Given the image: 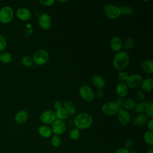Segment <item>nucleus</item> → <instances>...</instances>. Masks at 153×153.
Returning a JSON list of instances; mask_svg holds the SVG:
<instances>
[{"label": "nucleus", "mask_w": 153, "mask_h": 153, "mask_svg": "<svg viewBox=\"0 0 153 153\" xmlns=\"http://www.w3.org/2000/svg\"><path fill=\"white\" fill-rule=\"evenodd\" d=\"M135 8L132 6H124L120 8L121 15L131 16L134 13Z\"/></svg>", "instance_id": "obj_25"}, {"label": "nucleus", "mask_w": 153, "mask_h": 153, "mask_svg": "<svg viewBox=\"0 0 153 153\" xmlns=\"http://www.w3.org/2000/svg\"><path fill=\"white\" fill-rule=\"evenodd\" d=\"M128 76V75L127 74V73L123 71H121L118 73V78L121 82L126 81Z\"/></svg>", "instance_id": "obj_35"}, {"label": "nucleus", "mask_w": 153, "mask_h": 153, "mask_svg": "<svg viewBox=\"0 0 153 153\" xmlns=\"http://www.w3.org/2000/svg\"><path fill=\"white\" fill-rule=\"evenodd\" d=\"M136 98L137 100L141 102V101H143L145 97V93L142 90H139L136 92Z\"/></svg>", "instance_id": "obj_36"}, {"label": "nucleus", "mask_w": 153, "mask_h": 153, "mask_svg": "<svg viewBox=\"0 0 153 153\" xmlns=\"http://www.w3.org/2000/svg\"><path fill=\"white\" fill-rule=\"evenodd\" d=\"M103 12L110 19H117L121 16L120 8L113 4H107L104 6Z\"/></svg>", "instance_id": "obj_6"}, {"label": "nucleus", "mask_w": 153, "mask_h": 153, "mask_svg": "<svg viewBox=\"0 0 153 153\" xmlns=\"http://www.w3.org/2000/svg\"><path fill=\"white\" fill-rule=\"evenodd\" d=\"M144 112H145V115L147 117L152 119L153 118V101L151 100L147 103L146 108L145 109Z\"/></svg>", "instance_id": "obj_29"}, {"label": "nucleus", "mask_w": 153, "mask_h": 153, "mask_svg": "<svg viewBox=\"0 0 153 153\" xmlns=\"http://www.w3.org/2000/svg\"><path fill=\"white\" fill-rule=\"evenodd\" d=\"M58 2H60V3H65V2H68V1L67 0H62V1H61V0H59L58 1Z\"/></svg>", "instance_id": "obj_45"}, {"label": "nucleus", "mask_w": 153, "mask_h": 153, "mask_svg": "<svg viewBox=\"0 0 153 153\" xmlns=\"http://www.w3.org/2000/svg\"><path fill=\"white\" fill-rule=\"evenodd\" d=\"M114 153H130V151L125 148H119L115 151Z\"/></svg>", "instance_id": "obj_40"}, {"label": "nucleus", "mask_w": 153, "mask_h": 153, "mask_svg": "<svg viewBox=\"0 0 153 153\" xmlns=\"http://www.w3.org/2000/svg\"><path fill=\"white\" fill-rule=\"evenodd\" d=\"M147 121H148L147 116L145 114L142 113V114H139L134 118H133L131 123L133 126H143L147 123Z\"/></svg>", "instance_id": "obj_18"}, {"label": "nucleus", "mask_w": 153, "mask_h": 153, "mask_svg": "<svg viewBox=\"0 0 153 153\" xmlns=\"http://www.w3.org/2000/svg\"><path fill=\"white\" fill-rule=\"evenodd\" d=\"M130 62V57L127 53L124 51L117 52L113 59V66L118 71H123L126 69Z\"/></svg>", "instance_id": "obj_1"}, {"label": "nucleus", "mask_w": 153, "mask_h": 153, "mask_svg": "<svg viewBox=\"0 0 153 153\" xmlns=\"http://www.w3.org/2000/svg\"><path fill=\"white\" fill-rule=\"evenodd\" d=\"M21 63L23 65V66L25 67H30L33 65V60L32 57H31L29 56H25L22 57Z\"/></svg>", "instance_id": "obj_30"}, {"label": "nucleus", "mask_w": 153, "mask_h": 153, "mask_svg": "<svg viewBox=\"0 0 153 153\" xmlns=\"http://www.w3.org/2000/svg\"><path fill=\"white\" fill-rule=\"evenodd\" d=\"M115 91L117 94L120 97H124L126 96L128 93V87L124 82H120L118 84L115 88Z\"/></svg>", "instance_id": "obj_17"}, {"label": "nucleus", "mask_w": 153, "mask_h": 153, "mask_svg": "<svg viewBox=\"0 0 153 153\" xmlns=\"http://www.w3.org/2000/svg\"><path fill=\"white\" fill-rule=\"evenodd\" d=\"M140 86L143 91L149 92L153 88V79L152 78H146L142 80Z\"/></svg>", "instance_id": "obj_21"}, {"label": "nucleus", "mask_w": 153, "mask_h": 153, "mask_svg": "<svg viewBox=\"0 0 153 153\" xmlns=\"http://www.w3.org/2000/svg\"><path fill=\"white\" fill-rule=\"evenodd\" d=\"M109 46L113 51L117 53L120 51L123 47V41L121 38L117 36L112 37L110 40Z\"/></svg>", "instance_id": "obj_14"}, {"label": "nucleus", "mask_w": 153, "mask_h": 153, "mask_svg": "<svg viewBox=\"0 0 153 153\" xmlns=\"http://www.w3.org/2000/svg\"><path fill=\"white\" fill-rule=\"evenodd\" d=\"M50 142L53 147H59L62 144V139L59 136L54 134L51 137Z\"/></svg>", "instance_id": "obj_31"}, {"label": "nucleus", "mask_w": 153, "mask_h": 153, "mask_svg": "<svg viewBox=\"0 0 153 153\" xmlns=\"http://www.w3.org/2000/svg\"><path fill=\"white\" fill-rule=\"evenodd\" d=\"M80 130L77 128H72L69 133V137L71 140H77L80 136Z\"/></svg>", "instance_id": "obj_32"}, {"label": "nucleus", "mask_w": 153, "mask_h": 153, "mask_svg": "<svg viewBox=\"0 0 153 153\" xmlns=\"http://www.w3.org/2000/svg\"><path fill=\"white\" fill-rule=\"evenodd\" d=\"M29 118V114L25 110L18 111L14 115V121L18 124H23L27 121Z\"/></svg>", "instance_id": "obj_15"}, {"label": "nucleus", "mask_w": 153, "mask_h": 153, "mask_svg": "<svg viewBox=\"0 0 153 153\" xmlns=\"http://www.w3.org/2000/svg\"><path fill=\"white\" fill-rule=\"evenodd\" d=\"M14 10L9 5L3 7L0 10V22L2 23H10L13 19Z\"/></svg>", "instance_id": "obj_5"}, {"label": "nucleus", "mask_w": 153, "mask_h": 153, "mask_svg": "<svg viewBox=\"0 0 153 153\" xmlns=\"http://www.w3.org/2000/svg\"><path fill=\"white\" fill-rule=\"evenodd\" d=\"M12 60L11 54L8 52L3 51L0 52V61L3 63H9Z\"/></svg>", "instance_id": "obj_24"}, {"label": "nucleus", "mask_w": 153, "mask_h": 153, "mask_svg": "<svg viewBox=\"0 0 153 153\" xmlns=\"http://www.w3.org/2000/svg\"><path fill=\"white\" fill-rule=\"evenodd\" d=\"M134 45V40L132 38H127L124 42H123V46L124 48L129 50H131Z\"/></svg>", "instance_id": "obj_33"}, {"label": "nucleus", "mask_w": 153, "mask_h": 153, "mask_svg": "<svg viewBox=\"0 0 153 153\" xmlns=\"http://www.w3.org/2000/svg\"><path fill=\"white\" fill-rule=\"evenodd\" d=\"M136 105V102L133 98H128L126 100H124L123 107L124 109L125 110H131L134 109V106Z\"/></svg>", "instance_id": "obj_23"}, {"label": "nucleus", "mask_w": 153, "mask_h": 153, "mask_svg": "<svg viewBox=\"0 0 153 153\" xmlns=\"http://www.w3.org/2000/svg\"><path fill=\"white\" fill-rule=\"evenodd\" d=\"M130 153H136L134 151H130Z\"/></svg>", "instance_id": "obj_46"}, {"label": "nucleus", "mask_w": 153, "mask_h": 153, "mask_svg": "<svg viewBox=\"0 0 153 153\" xmlns=\"http://www.w3.org/2000/svg\"><path fill=\"white\" fill-rule=\"evenodd\" d=\"M63 108H65L69 115H74L75 113L76 109L75 106L72 103L69 101H66L63 103Z\"/></svg>", "instance_id": "obj_26"}, {"label": "nucleus", "mask_w": 153, "mask_h": 153, "mask_svg": "<svg viewBox=\"0 0 153 153\" xmlns=\"http://www.w3.org/2000/svg\"><path fill=\"white\" fill-rule=\"evenodd\" d=\"M39 134L44 138H48L52 136V130L51 127L47 125H42L38 129Z\"/></svg>", "instance_id": "obj_20"}, {"label": "nucleus", "mask_w": 153, "mask_h": 153, "mask_svg": "<svg viewBox=\"0 0 153 153\" xmlns=\"http://www.w3.org/2000/svg\"><path fill=\"white\" fill-rule=\"evenodd\" d=\"M7 46V42L4 36L0 35V52L5 50Z\"/></svg>", "instance_id": "obj_34"}, {"label": "nucleus", "mask_w": 153, "mask_h": 153, "mask_svg": "<svg viewBox=\"0 0 153 153\" xmlns=\"http://www.w3.org/2000/svg\"><path fill=\"white\" fill-rule=\"evenodd\" d=\"M147 103H148L147 102L143 100L137 103H136V105L134 108L135 112L139 114L143 113L145 109L146 108V106L147 105Z\"/></svg>", "instance_id": "obj_28"}, {"label": "nucleus", "mask_w": 153, "mask_h": 153, "mask_svg": "<svg viewBox=\"0 0 153 153\" xmlns=\"http://www.w3.org/2000/svg\"><path fill=\"white\" fill-rule=\"evenodd\" d=\"M146 153H153V148L152 147H151L149 149H148Z\"/></svg>", "instance_id": "obj_44"}, {"label": "nucleus", "mask_w": 153, "mask_h": 153, "mask_svg": "<svg viewBox=\"0 0 153 153\" xmlns=\"http://www.w3.org/2000/svg\"><path fill=\"white\" fill-rule=\"evenodd\" d=\"M53 106L56 109H58L62 107V103L59 100H56L53 103Z\"/></svg>", "instance_id": "obj_41"}, {"label": "nucleus", "mask_w": 153, "mask_h": 153, "mask_svg": "<svg viewBox=\"0 0 153 153\" xmlns=\"http://www.w3.org/2000/svg\"><path fill=\"white\" fill-rule=\"evenodd\" d=\"M142 80V77L140 74H133L128 76L125 84L128 88H136L140 85Z\"/></svg>", "instance_id": "obj_8"}, {"label": "nucleus", "mask_w": 153, "mask_h": 153, "mask_svg": "<svg viewBox=\"0 0 153 153\" xmlns=\"http://www.w3.org/2000/svg\"><path fill=\"white\" fill-rule=\"evenodd\" d=\"M148 128V131L152 132L153 131V120L151 119L148 123V125H147Z\"/></svg>", "instance_id": "obj_42"}, {"label": "nucleus", "mask_w": 153, "mask_h": 153, "mask_svg": "<svg viewBox=\"0 0 153 153\" xmlns=\"http://www.w3.org/2000/svg\"><path fill=\"white\" fill-rule=\"evenodd\" d=\"M50 55L47 51L43 49H39L36 51L33 55V60L37 65H43L49 60Z\"/></svg>", "instance_id": "obj_4"}, {"label": "nucleus", "mask_w": 153, "mask_h": 153, "mask_svg": "<svg viewBox=\"0 0 153 153\" xmlns=\"http://www.w3.org/2000/svg\"><path fill=\"white\" fill-rule=\"evenodd\" d=\"M91 80L92 84L98 90H102L105 85V81L101 75H94Z\"/></svg>", "instance_id": "obj_16"}, {"label": "nucleus", "mask_w": 153, "mask_h": 153, "mask_svg": "<svg viewBox=\"0 0 153 153\" xmlns=\"http://www.w3.org/2000/svg\"><path fill=\"white\" fill-rule=\"evenodd\" d=\"M95 97L99 99H101L104 96V92L102 90H97L96 92L94 93Z\"/></svg>", "instance_id": "obj_39"}, {"label": "nucleus", "mask_w": 153, "mask_h": 153, "mask_svg": "<svg viewBox=\"0 0 153 153\" xmlns=\"http://www.w3.org/2000/svg\"><path fill=\"white\" fill-rule=\"evenodd\" d=\"M117 119L121 125L124 126H127L130 122L131 115L128 111L121 108L117 114Z\"/></svg>", "instance_id": "obj_12"}, {"label": "nucleus", "mask_w": 153, "mask_h": 153, "mask_svg": "<svg viewBox=\"0 0 153 153\" xmlns=\"http://www.w3.org/2000/svg\"><path fill=\"white\" fill-rule=\"evenodd\" d=\"M55 113V116H56V120H61V121H65V120H66L68 117H69V114L68 113V112L66 111V110L63 108V107L56 109Z\"/></svg>", "instance_id": "obj_22"}, {"label": "nucleus", "mask_w": 153, "mask_h": 153, "mask_svg": "<svg viewBox=\"0 0 153 153\" xmlns=\"http://www.w3.org/2000/svg\"><path fill=\"white\" fill-rule=\"evenodd\" d=\"M144 142L151 147L153 145V133L149 131H146L143 134Z\"/></svg>", "instance_id": "obj_27"}, {"label": "nucleus", "mask_w": 153, "mask_h": 153, "mask_svg": "<svg viewBox=\"0 0 153 153\" xmlns=\"http://www.w3.org/2000/svg\"><path fill=\"white\" fill-rule=\"evenodd\" d=\"M39 2L41 5L47 7L52 6L55 3L54 0H39Z\"/></svg>", "instance_id": "obj_37"}, {"label": "nucleus", "mask_w": 153, "mask_h": 153, "mask_svg": "<svg viewBox=\"0 0 153 153\" xmlns=\"http://www.w3.org/2000/svg\"><path fill=\"white\" fill-rule=\"evenodd\" d=\"M121 107L116 102H108L105 103L101 108L102 112L109 117L117 115Z\"/></svg>", "instance_id": "obj_3"}, {"label": "nucleus", "mask_w": 153, "mask_h": 153, "mask_svg": "<svg viewBox=\"0 0 153 153\" xmlns=\"http://www.w3.org/2000/svg\"><path fill=\"white\" fill-rule=\"evenodd\" d=\"M93 119L92 116L87 112L80 113L74 119V124L76 128L80 130H85L91 127Z\"/></svg>", "instance_id": "obj_2"}, {"label": "nucleus", "mask_w": 153, "mask_h": 153, "mask_svg": "<svg viewBox=\"0 0 153 153\" xmlns=\"http://www.w3.org/2000/svg\"><path fill=\"white\" fill-rule=\"evenodd\" d=\"M51 130L55 135L60 136L63 134L66 129V125L63 121L56 120L51 124Z\"/></svg>", "instance_id": "obj_11"}, {"label": "nucleus", "mask_w": 153, "mask_h": 153, "mask_svg": "<svg viewBox=\"0 0 153 153\" xmlns=\"http://www.w3.org/2000/svg\"><path fill=\"white\" fill-rule=\"evenodd\" d=\"M142 70L147 74H153V62L151 60H145L140 65Z\"/></svg>", "instance_id": "obj_19"}, {"label": "nucleus", "mask_w": 153, "mask_h": 153, "mask_svg": "<svg viewBox=\"0 0 153 153\" xmlns=\"http://www.w3.org/2000/svg\"><path fill=\"white\" fill-rule=\"evenodd\" d=\"M79 94L84 100L90 102L95 98L94 92L92 88L87 84L82 85L79 89Z\"/></svg>", "instance_id": "obj_7"}, {"label": "nucleus", "mask_w": 153, "mask_h": 153, "mask_svg": "<svg viewBox=\"0 0 153 153\" xmlns=\"http://www.w3.org/2000/svg\"><path fill=\"white\" fill-rule=\"evenodd\" d=\"M124 100L122 98V97H120V98H118V99H117V101H116V102L121 107L122 106H123V103H124Z\"/></svg>", "instance_id": "obj_43"}, {"label": "nucleus", "mask_w": 153, "mask_h": 153, "mask_svg": "<svg viewBox=\"0 0 153 153\" xmlns=\"http://www.w3.org/2000/svg\"><path fill=\"white\" fill-rule=\"evenodd\" d=\"M39 119L42 124L47 126L48 124H52L56 120L55 113L51 110H46L42 112L39 116Z\"/></svg>", "instance_id": "obj_9"}, {"label": "nucleus", "mask_w": 153, "mask_h": 153, "mask_svg": "<svg viewBox=\"0 0 153 153\" xmlns=\"http://www.w3.org/2000/svg\"><path fill=\"white\" fill-rule=\"evenodd\" d=\"M133 142L130 139L127 140L124 143V148L128 150H129V149H130L133 147Z\"/></svg>", "instance_id": "obj_38"}, {"label": "nucleus", "mask_w": 153, "mask_h": 153, "mask_svg": "<svg viewBox=\"0 0 153 153\" xmlns=\"http://www.w3.org/2000/svg\"><path fill=\"white\" fill-rule=\"evenodd\" d=\"M17 17L22 21L26 22L29 20L32 17V13L26 7H20L16 11Z\"/></svg>", "instance_id": "obj_13"}, {"label": "nucleus", "mask_w": 153, "mask_h": 153, "mask_svg": "<svg viewBox=\"0 0 153 153\" xmlns=\"http://www.w3.org/2000/svg\"><path fill=\"white\" fill-rule=\"evenodd\" d=\"M38 22L39 26L44 30H48L52 26L51 17L48 14L45 13H42L39 16Z\"/></svg>", "instance_id": "obj_10"}]
</instances>
